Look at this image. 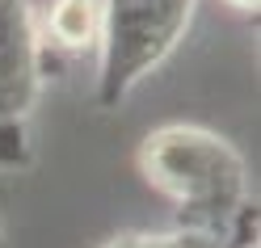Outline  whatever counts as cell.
Masks as SVG:
<instances>
[{
  "label": "cell",
  "instance_id": "2",
  "mask_svg": "<svg viewBox=\"0 0 261 248\" xmlns=\"http://www.w3.org/2000/svg\"><path fill=\"white\" fill-rule=\"evenodd\" d=\"M198 0H101L97 38V105H122L177 42L186 38Z\"/></svg>",
  "mask_w": 261,
  "mask_h": 248
},
{
  "label": "cell",
  "instance_id": "4",
  "mask_svg": "<svg viewBox=\"0 0 261 248\" xmlns=\"http://www.w3.org/2000/svg\"><path fill=\"white\" fill-rule=\"evenodd\" d=\"M42 38H51L59 51H97L101 38V0H51Z\"/></svg>",
  "mask_w": 261,
  "mask_h": 248
},
{
  "label": "cell",
  "instance_id": "3",
  "mask_svg": "<svg viewBox=\"0 0 261 248\" xmlns=\"http://www.w3.org/2000/svg\"><path fill=\"white\" fill-rule=\"evenodd\" d=\"M46 38L30 0H0V164H17L46 80Z\"/></svg>",
  "mask_w": 261,
  "mask_h": 248
},
{
  "label": "cell",
  "instance_id": "5",
  "mask_svg": "<svg viewBox=\"0 0 261 248\" xmlns=\"http://www.w3.org/2000/svg\"><path fill=\"white\" fill-rule=\"evenodd\" d=\"M101 248H257L253 236L244 240H219V236H198V231H126V236H114Z\"/></svg>",
  "mask_w": 261,
  "mask_h": 248
},
{
  "label": "cell",
  "instance_id": "1",
  "mask_svg": "<svg viewBox=\"0 0 261 248\" xmlns=\"http://www.w3.org/2000/svg\"><path fill=\"white\" fill-rule=\"evenodd\" d=\"M135 164L143 181L177 210V227L219 240L257 231L249 164L223 135L194 122H165L143 135Z\"/></svg>",
  "mask_w": 261,
  "mask_h": 248
},
{
  "label": "cell",
  "instance_id": "6",
  "mask_svg": "<svg viewBox=\"0 0 261 248\" xmlns=\"http://www.w3.org/2000/svg\"><path fill=\"white\" fill-rule=\"evenodd\" d=\"M227 9H236V13H257V5L261 0H223Z\"/></svg>",
  "mask_w": 261,
  "mask_h": 248
}]
</instances>
